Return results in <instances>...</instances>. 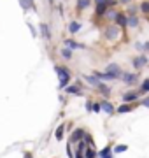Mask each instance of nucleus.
<instances>
[{"label":"nucleus","instance_id":"obj_27","mask_svg":"<svg viewBox=\"0 0 149 158\" xmlns=\"http://www.w3.org/2000/svg\"><path fill=\"white\" fill-rule=\"evenodd\" d=\"M140 11H142L144 14H149V2H142V4H140Z\"/></svg>","mask_w":149,"mask_h":158},{"label":"nucleus","instance_id":"obj_12","mask_svg":"<svg viewBox=\"0 0 149 158\" xmlns=\"http://www.w3.org/2000/svg\"><path fill=\"white\" fill-rule=\"evenodd\" d=\"M19 6L23 11H28V9H35L34 6V0H19Z\"/></svg>","mask_w":149,"mask_h":158},{"label":"nucleus","instance_id":"obj_32","mask_svg":"<svg viewBox=\"0 0 149 158\" xmlns=\"http://www.w3.org/2000/svg\"><path fill=\"white\" fill-rule=\"evenodd\" d=\"M135 49L142 51V49H144V44H140V42H137V44H135Z\"/></svg>","mask_w":149,"mask_h":158},{"label":"nucleus","instance_id":"obj_17","mask_svg":"<svg viewBox=\"0 0 149 158\" xmlns=\"http://www.w3.org/2000/svg\"><path fill=\"white\" fill-rule=\"evenodd\" d=\"M83 156H84V158H97V151H95V148H86L84 153H83Z\"/></svg>","mask_w":149,"mask_h":158},{"label":"nucleus","instance_id":"obj_30","mask_svg":"<svg viewBox=\"0 0 149 158\" xmlns=\"http://www.w3.org/2000/svg\"><path fill=\"white\" fill-rule=\"evenodd\" d=\"M116 16H118V12H116V11H109V12H107V18H109V19H112V21L116 19Z\"/></svg>","mask_w":149,"mask_h":158},{"label":"nucleus","instance_id":"obj_20","mask_svg":"<svg viewBox=\"0 0 149 158\" xmlns=\"http://www.w3.org/2000/svg\"><path fill=\"white\" fill-rule=\"evenodd\" d=\"M107 9H109V7L105 6V4H98V6L95 7V12H97V16H102V14L107 12Z\"/></svg>","mask_w":149,"mask_h":158},{"label":"nucleus","instance_id":"obj_25","mask_svg":"<svg viewBox=\"0 0 149 158\" xmlns=\"http://www.w3.org/2000/svg\"><path fill=\"white\" fill-rule=\"evenodd\" d=\"M84 79H86V81L90 83V85H93V86H97L98 83H100V81H98V79L95 77V76H84Z\"/></svg>","mask_w":149,"mask_h":158},{"label":"nucleus","instance_id":"obj_2","mask_svg":"<svg viewBox=\"0 0 149 158\" xmlns=\"http://www.w3.org/2000/svg\"><path fill=\"white\" fill-rule=\"evenodd\" d=\"M84 134H86V130L84 128H75L74 132H72V135H70V144H77L79 141H83L84 139Z\"/></svg>","mask_w":149,"mask_h":158},{"label":"nucleus","instance_id":"obj_16","mask_svg":"<svg viewBox=\"0 0 149 158\" xmlns=\"http://www.w3.org/2000/svg\"><path fill=\"white\" fill-rule=\"evenodd\" d=\"M123 81H125L126 85H133L137 81V76L135 74H123Z\"/></svg>","mask_w":149,"mask_h":158},{"label":"nucleus","instance_id":"obj_28","mask_svg":"<svg viewBox=\"0 0 149 158\" xmlns=\"http://www.w3.org/2000/svg\"><path fill=\"white\" fill-rule=\"evenodd\" d=\"M91 111H93V113H100V111H102V109H100V104H98V102H93V104H91Z\"/></svg>","mask_w":149,"mask_h":158},{"label":"nucleus","instance_id":"obj_38","mask_svg":"<svg viewBox=\"0 0 149 158\" xmlns=\"http://www.w3.org/2000/svg\"><path fill=\"white\" fill-rule=\"evenodd\" d=\"M49 2H51V4H53V0H49Z\"/></svg>","mask_w":149,"mask_h":158},{"label":"nucleus","instance_id":"obj_23","mask_svg":"<svg viewBox=\"0 0 149 158\" xmlns=\"http://www.w3.org/2000/svg\"><path fill=\"white\" fill-rule=\"evenodd\" d=\"M60 55H62V56L65 58V60H70V58H72V51H70L69 48H62Z\"/></svg>","mask_w":149,"mask_h":158},{"label":"nucleus","instance_id":"obj_14","mask_svg":"<svg viewBox=\"0 0 149 158\" xmlns=\"http://www.w3.org/2000/svg\"><path fill=\"white\" fill-rule=\"evenodd\" d=\"M65 128H67V125H65V123H62V125H60V127L56 128V134H54V137H56V141H62V139H63Z\"/></svg>","mask_w":149,"mask_h":158},{"label":"nucleus","instance_id":"obj_29","mask_svg":"<svg viewBox=\"0 0 149 158\" xmlns=\"http://www.w3.org/2000/svg\"><path fill=\"white\" fill-rule=\"evenodd\" d=\"M140 104H142L144 107H149V95L144 97V98H140Z\"/></svg>","mask_w":149,"mask_h":158},{"label":"nucleus","instance_id":"obj_22","mask_svg":"<svg viewBox=\"0 0 149 158\" xmlns=\"http://www.w3.org/2000/svg\"><path fill=\"white\" fill-rule=\"evenodd\" d=\"M126 149H128V146L126 144H118V146L112 148V153H116V155H119V153H125Z\"/></svg>","mask_w":149,"mask_h":158},{"label":"nucleus","instance_id":"obj_7","mask_svg":"<svg viewBox=\"0 0 149 158\" xmlns=\"http://www.w3.org/2000/svg\"><path fill=\"white\" fill-rule=\"evenodd\" d=\"M146 63H147V56H146V55H140V56H137L133 60V67L142 69V67H146Z\"/></svg>","mask_w":149,"mask_h":158},{"label":"nucleus","instance_id":"obj_26","mask_svg":"<svg viewBox=\"0 0 149 158\" xmlns=\"http://www.w3.org/2000/svg\"><path fill=\"white\" fill-rule=\"evenodd\" d=\"M137 25H139V18L128 16V27H137Z\"/></svg>","mask_w":149,"mask_h":158},{"label":"nucleus","instance_id":"obj_15","mask_svg":"<svg viewBox=\"0 0 149 158\" xmlns=\"http://www.w3.org/2000/svg\"><path fill=\"white\" fill-rule=\"evenodd\" d=\"M132 106H130V104H121L119 107L116 109V113H119V114H126V113H130V111H132Z\"/></svg>","mask_w":149,"mask_h":158},{"label":"nucleus","instance_id":"obj_11","mask_svg":"<svg viewBox=\"0 0 149 158\" xmlns=\"http://www.w3.org/2000/svg\"><path fill=\"white\" fill-rule=\"evenodd\" d=\"M118 34H119V30L116 28V27H109V28L105 30V37H107V39H116Z\"/></svg>","mask_w":149,"mask_h":158},{"label":"nucleus","instance_id":"obj_9","mask_svg":"<svg viewBox=\"0 0 149 158\" xmlns=\"http://www.w3.org/2000/svg\"><path fill=\"white\" fill-rule=\"evenodd\" d=\"M65 91H67L69 95H83V93H81V88H79V86H75V85L65 86Z\"/></svg>","mask_w":149,"mask_h":158},{"label":"nucleus","instance_id":"obj_34","mask_svg":"<svg viewBox=\"0 0 149 158\" xmlns=\"http://www.w3.org/2000/svg\"><path fill=\"white\" fill-rule=\"evenodd\" d=\"M121 4H123V6H126V4H130V2H132V0H119Z\"/></svg>","mask_w":149,"mask_h":158},{"label":"nucleus","instance_id":"obj_33","mask_svg":"<svg viewBox=\"0 0 149 158\" xmlns=\"http://www.w3.org/2000/svg\"><path fill=\"white\" fill-rule=\"evenodd\" d=\"M74 158H84V156H83V153H79V151H75Z\"/></svg>","mask_w":149,"mask_h":158},{"label":"nucleus","instance_id":"obj_6","mask_svg":"<svg viewBox=\"0 0 149 158\" xmlns=\"http://www.w3.org/2000/svg\"><path fill=\"white\" fill-rule=\"evenodd\" d=\"M139 91H130V93H125L123 95V102L125 104H130V102H135V100H139Z\"/></svg>","mask_w":149,"mask_h":158},{"label":"nucleus","instance_id":"obj_3","mask_svg":"<svg viewBox=\"0 0 149 158\" xmlns=\"http://www.w3.org/2000/svg\"><path fill=\"white\" fill-rule=\"evenodd\" d=\"M98 104H100V109H102V111H105V113L109 114V116H112V114L116 113V107L112 106V104H111L109 100H100Z\"/></svg>","mask_w":149,"mask_h":158},{"label":"nucleus","instance_id":"obj_1","mask_svg":"<svg viewBox=\"0 0 149 158\" xmlns=\"http://www.w3.org/2000/svg\"><path fill=\"white\" fill-rule=\"evenodd\" d=\"M54 72L58 74V77H60V90H63L65 86H69L70 83V72L67 67H62V65H56L54 67Z\"/></svg>","mask_w":149,"mask_h":158},{"label":"nucleus","instance_id":"obj_19","mask_svg":"<svg viewBox=\"0 0 149 158\" xmlns=\"http://www.w3.org/2000/svg\"><path fill=\"white\" fill-rule=\"evenodd\" d=\"M91 6V0H77V9L83 11V9H88Z\"/></svg>","mask_w":149,"mask_h":158},{"label":"nucleus","instance_id":"obj_35","mask_svg":"<svg viewBox=\"0 0 149 158\" xmlns=\"http://www.w3.org/2000/svg\"><path fill=\"white\" fill-rule=\"evenodd\" d=\"M95 4H97V6L98 4H105V0H95Z\"/></svg>","mask_w":149,"mask_h":158},{"label":"nucleus","instance_id":"obj_10","mask_svg":"<svg viewBox=\"0 0 149 158\" xmlns=\"http://www.w3.org/2000/svg\"><path fill=\"white\" fill-rule=\"evenodd\" d=\"M119 27H128V16H125V14H121V12H118V16H116L114 19Z\"/></svg>","mask_w":149,"mask_h":158},{"label":"nucleus","instance_id":"obj_24","mask_svg":"<svg viewBox=\"0 0 149 158\" xmlns=\"http://www.w3.org/2000/svg\"><path fill=\"white\" fill-rule=\"evenodd\" d=\"M107 72H114V74H118V76H119V65H116V63H111L109 67H107Z\"/></svg>","mask_w":149,"mask_h":158},{"label":"nucleus","instance_id":"obj_8","mask_svg":"<svg viewBox=\"0 0 149 158\" xmlns=\"http://www.w3.org/2000/svg\"><path fill=\"white\" fill-rule=\"evenodd\" d=\"M97 91H98V93H102L103 97H109V95H111V88H109L107 85H103L102 81L97 85Z\"/></svg>","mask_w":149,"mask_h":158},{"label":"nucleus","instance_id":"obj_31","mask_svg":"<svg viewBox=\"0 0 149 158\" xmlns=\"http://www.w3.org/2000/svg\"><path fill=\"white\" fill-rule=\"evenodd\" d=\"M91 104H93L91 100H88V102H86V111H88V113H91Z\"/></svg>","mask_w":149,"mask_h":158},{"label":"nucleus","instance_id":"obj_36","mask_svg":"<svg viewBox=\"0 0 149 158\" xmlns=\"http://www.w3.org/2000/svg\"><path fill=\"white\" fill-rule=\"evenodd\" d=\"M25 158H34V156H32V153H25Z\"/></svg>","mask_w":149,"mask_h":158},{"label":"nucleus","instance_id":"obj_37","mask_svg":"<svg viewBox=\"0 0 149 158\" xmlns=\"http://www.w3.org/2000/svg\"><path fill=\"white\" fill-rule=\"evenodd\" d=\"M144 49H146V51H149V42H146V44H144Z\"/></svg>","mask_w":149,"mask_h":158},{"label":"nucleus","instance_id":"obj_21","mask_svg":"<svg viewBox=\"0 0 149 158\" xmlns=\"http://www.w3.org/2000/svg\"><path fill=\"white\" fill-rule=\"evenodd\" d=\"M79 30H81V23H77V21H72V23L69 25V32H70V34H77Z\"/></svg>","mask_w":149,"mask_h":158},{"label":"nucleus","instance_id":"obj_13","mask_svg":"<svg viewBox=\"0 0 149 158\" xmlns=\"http://www.w3.org/2000/svg\"><path fill=\"white\" fill-rule=\"evenodd\" d=\"M149 93V79H144L140 83V90H139V95H146Z\"/></svg>","mask_w":149,"mask_h":158},{"label":"nucleus","instance_id":"obj_18","mask_svg":"<svg viewBox=\"0 0 149 158\" xmlns=\"http://www.w3.org/2000/svg\"><path fill=\"white\" fill-rule=\"evenodd\" d=\"M40 34H42L44 39H51V34H49V28H47L46 23H42V25H40Z\"/></svg>","mask_w":149,"mask_h":158},{"label":"nucleus","instance_id":"obj_4","mask_svg":"<svg viewBox=\"0 0 149 158\" xmlns=\"http://www.w3.org/2000/svg\"><path fill=\"white\" fill-rule=\"evenodd\" d=\"M98 158H114V153H112V146H105L103 149H100V151L97 153Z\"/></svg>","mask_w":149,"mask_h":158},{"label":"nucleus","instance_id":"obj_5","mask_svg":"<svg viewBox=\"0 0 149 158\" xmlns=\"http://www.w3.org/2000/svg\"><path fill=\"white\" fill-rule=\"evenodd\" d=\"M63 46H65V48H69L70 51H72V49H84V46L79 44V42H75V40H72V39H65V40H63Z\"/></svg>","mask_w":149,"mask_h":158}]
</instances>
